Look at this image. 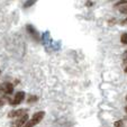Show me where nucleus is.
I'll return each instance as SVG.
<instances>
[{
    "mask_svg": "<svg viewBox=\"0 0 127 127\" xmlns=\"http://www.w3.org/2000/svg\"><path fill=\"white\" fill-rule=\"evenodd\" d=\"M120 126H123V122H116L115 123V127H120Z\"/></svg>",
    "mask_w": 127,
    "mask_h": 127,
    "instance_id": "ddd939ff",
    "label": "nucleus"
},
{
    "mask_svg": "<svg viewBox=\"0 0 127 127\" xmlns=\"http://www.w3.org/2000/svg\"><path fill=\"white\" fill-rule=\"evenodd\" d=\"M27 120H28V115H27V114H25V115L20 116V117L18 118L17 120H15V122L11 124V126L12 127H23Z\"/></svg>",
    "mask_w": 127,
    "mask_h": 127,
    "instance_id": "20e7f679",
    "label": "nucleus"
},
{
    "mask_svg": "<svg viewBox=\"0 0 127 127\" xmlns=\"http://www.w3.org/2000/svg\"><path fill=\"white\" fill-rule=\"evenodd\" d=\"M44 116H45V113H44V111H38V113L34 114L33 117H32V119L27 120L23 127H34L35 125H37L38 123H41V120L44 118Z\"/></svg>",
    "mask_w": 127,
    "mask_h": 127,
    "instance_id": "f257e3e1",
    "label": "nucleus"
},
{
    "mask_svg": "<svg viewBox=\"0 0 127 127\" xmlns=\"http://www.w3.org/2000/svg\"><path fill=\"white\" fill-rule=\"evenodd\" d=\"M27 31H28V33L31 34L32 36H33L34 38L36 39V41H39V35H38V33L36 32V29H35V27L34 26H32V25H27Z\"/></svg>",
    "mask_w": 127,
    "mask_h": 127,
    "instance_id": "39448f33",
    "label": "nucleus"
},
{
    "mask_svg": "<svg viewBox=\"0 0 127 127\" xmlns=\"http://www.w3.org/2000/svg\"><path fill=\"white\" fill-rule=\"evenodd\" d=\"M124 22H125V23H127V18H126V19H125V20H124Z\"/></svg>",
    "mask_w": 127,
    "mask_h": 127,
    "instance_id": "dca6fc26",
    "label": "nucleus"
},
{
    "mask_svg": "<svg viewBox=\"0 0 127 127\" xmlns=\"http://www.w3.org/2000/svg\"><path fill=\"white\" fill-rule=\"evenodd\" d=\"M5 101H6L5 95H1V94H0V107H1L2 105H5Z\"/></svg>",
    "mask_w": 127,
    "mask_h": 127,
    "instance_id": "9b49d317",
    "label": "nucleus"
},
{
    "mask_svg": "<svg viewBox=\"0 0 127 127\" xmlns=\"http://www.w3.org/2000/svg\"><path fill=\"white\" fill-rule=\"evenodd\" d=\"M26 114V109H18V110H12L10 111L9 114H8V116H9L10 118L12 117H18V116H23Z\"/></svg>",
    "mask_w": 127,
    "mask_h": 127,
    "instance_id": "423d86ee",
    "label": "nucleus"
},
{
    "mask_svg": "<svg viewBox=\"0 0 127 127\" xmlns=\"http://www.w3.org/2000/svg\"><path fill=\"white\" fill-rule=\"evenodd\" d=\"M125 72H126V73H127V66L125 67Z\"/></svg>",
    "mask_w": 127,
    "mask_h": 127,
    "instance_id": "4468645a",
    "label": "nucleus"
},
{
    "mask_svg": "<svg viewBox=\"0 0 127 127\" xmlns=\"http://www.w3.org/2000/svg\"><path fill=\"white\" fill-rule=\"evenodd\" d=\"M37 100H38V97H37V96H31L27 101L31 103V102H35V101H37Z\"/></svg>",
    "mask_w": 127,
    "mask_h": 127,
    "instance_id": "6e6552de",
    "label": "nucleus"
},
{
    "mask_svg": "<svg viewBox=\"0 0 127 127\" xmlns=\"http://www.w3.org/2000/svg\"><path fill=\"white\" fill-rule=\"evenodd\" d=\"M125 110H126V113H127V106H126V107H125Z\"/></svg>",
    "mask_w": 127,
    "mask_h": 127,
    "instance_id": "2eb2a0df",
    "label": "nucleus"
},
{
    "mask_svg": "<svg viewBox=\"0 0 127 127\" xmlns=\"http://www.w3.org/2000/svg\"><path fill=\"white\" fill-rule=\"evenodd\" d=\"M124 5H127V0H119L116 3V6H124Z\"/></svg>",
    "mask_w": 127,
    "mask_h": 127,
    "instance_id": "f8f14e48",
    "label": "nucleus"
},
{
    "mask_svg": "<svg viewBox=\"0 0 127 127\" xmlns=\"http://www.w3.org/2000/svg\"><path fill=\"white\" fill-rule=\"evenodd\" d=\"M120 14H127V5H124L119 8Z\"/></svg>",
    "mask_w": 127,
    "mask_h": 127,
    "instance_id": "9d476101",
    "label": "nucleus"
},
{
    "mask_svg": "<svg viewBox=\"0 0 127 127\" xmlns=\"http://www.w3.org/2000/svg\"><path fill=\"white\" fill-rule=\"evenodd\" d=\"M24 98H25V92H23V91L17 92V94L15 95L14 99L11 100V102H10V105L11 106H18L20 102H23Z\"/></svg>",
    "mask_w": 127,
    "mask_h": 127,
    "instance_id": "7ed1b4c3",
    "label": "nucleus"
},
{
    "mask_svg": "<svg viewBox=\"0 0 127 127\" xmlns=\"http://www.w3.org/2000/svg\"><path fill=\"white\" fill-rule=\"evenodd\" d=\"M12 91H14V84L9 83V82H7V83H3L2 86L0 87V94L1 95H11Z\"/></svg>",
    "mask_w": 127,
    "mask_h": 127,
    "instance_id": "f03ea898",
    "label": "nucleus"
},
{
    "mask_svg": "<svg viewBox=\"0 0 127 127\" xmlns=\"http://www.w3.org/2000/svg\"><path fill=\"white\" fill-rule=\"evenodd\" d=\"M36 0H27L26 2H25V5H24V8H28V7H31L32 5H34V2H35Z\"/></svg>",
    "mask_w": 127,
    "mask_h": 127,
    "instance_id": "0eeeda50",
    "label": "nucleus"
},
{
    "mask_svg": "<svg viewBox=\"0 0 127 127\" xmlns=\"http://www.w3.org/2000/svg\"><path fill=\"white\" fill-rule=\"evenodd\" d=\"M126 53H127V52H126Z\"/></svg>",
    "mask_w": 127,
    "mask_h": 127,
    "instance_id": "a211bd4d",
    "label": "nucleus"
},
{
    "mask_svg": "<svg viewBox=\"0 0 127 127\" xmlns=\"http://www.w3.org/2000/svg\"><path fill=\"white\" fill-rule=\"evenodd\" d=\"M126 100H127V97H126Z\"/></svg>",
    "mask_w": 127,
    "mask_h": 127,
    "instance_id": "f3484780",
    "label": "nucleus"
},
{
    "mask_svg": "<svg viewBox=\"0 0 127 127\" xmlns=\"http://www.w3.org/2000/svg\"><path fill=\"white\" fill-rule=\"evenodd\" d=\"M120 41H122V43L127 44V33L123 34V35H122V37H120Z\"/></svg>",
    "mask_w": 127,
    "mask_h": 127,
    "instance_id": "1a4fd4ad",
    "label": "nucleus"
}]
</instances>
